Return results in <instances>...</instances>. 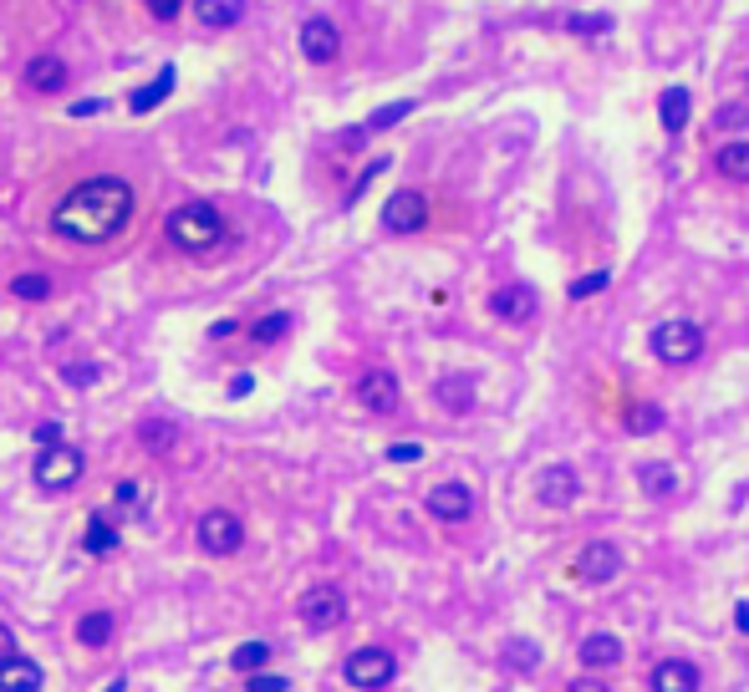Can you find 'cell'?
Segmentation results:
<instances>
[{"mask_svg": "<svg viewBox=\"0 0 749 692\" xmlns=\"http://www.w3.org/2000/svg\"><path fill=\"white\" fill-rule=\"evenodd\" d=\"M134 184L118 174H92V179L72 184L51 209V235L72 239V245H108L122 235V225L134 219Z\"/></svg>", "mask_w": 749, "mask_h": 692, "instance_id": "cell-1", "label": "cell"}, {"mask_svg": "<svg viewBox=\"0 0 749 692\" xmlns=\"http://www.w3.org/2000/svg\"><path fill=\"white\" fill-rule=\"evenodd\" d=\"M164 235H169V245L184 255H209L219 239H225V215L205 199H189L164 219Z\"/></svg>", "mask_w": 749, "mask_h": 692, "instance_id": "cell-2", "label": "cell"}, {"mask_svg": "<svg viewBox=\"0 0 749 692\" xmlns=\"http://www.w3.org/2000/svg\"><path fill=\"white\" fill-rule=\"evenodd\" d=\"M648 346H653V357L663 367H693L703 357V326L689 322V316H668V322L653 326Z\"/></svg>", "mask_w": 749, "mask_h": 692, "instance_id": "cell-3", "label": "cell"}, {"mask_svg": "<svg viewBox=\"0 0 749 692\" xmlns=\"http://www.w3.org/2000/svg\"><path fill=\"white\" fill-rule=\"evenodd\" d=\"M393 672H398V662H393V652H387V646H357V652L342 662V678H347L357 692L387 688V682H393Z\"/></svg>", "mask_w": 749, "mask_h": 692, "instance_id": "cell-4", "label": "cell"}, {"mask_svg": "<svg viewBox=\"0 0 749 692\" xmlns=\"http://www.w3.org/2000/svg\"><path fill=\"white\" fill-rule=\"evenodd\" d=\"M77 478H82V454H77L72 443H51V448H41L37 458V484L47 494H61L72 490Z\"/></svg>", "mask_w": 749, "mask_h": 692, "instance_id": "cell-5", "label": "cell"}, {"mask_svg": "<svg viewBox=\"0 0 749 692\" xmlns=\"http://www.w3.org/2000/svg\"><path fill=\"white\" fill-rule=\"evenodd\" d=\"M194 540H199V550H209V555H235V550L245 545V520L230 510H209L205 520H199V530H194Z\"/></svg>", "mask_w": 749, "mask_h": 692, "instance_id": "cell-6", "label": "cell"}, {"mask_svg": "<svg viewBox=\"0 0 749 692\" xmlns=\"http://www.w3.org/2000/svg\"><path fill=\"white\" fill-rule=\"evenodd\" d=\"M428 225V194L423 189H398L383 204V229L387 235H418Z\"/></svg>", "mask_w": 749, "mask_h": 692, "instance_id": "cell-7", "label": "cell"}, {"mask_svg": "<svg viewBox=\"0 0 749 692\" xmlns=\"http://www.w3.org/2000/svg\"><path fill=\"white\" fill-rule=\"evenodd\" d=\"M296 611H302V621L312 626V632H332V626L347 621V596H342L337 585H312Z\"/></svg>", "mask_w": 749, "mask_h": 692, "instance_id": "cell-8", "label": "cell"}, {"mask_svg": "<svg viewBox=\"0 0 749 692\" xmlns=\"http://www.w3.org/2000/svg\"><path fill=\"white\" fill-rule=\"evenodd\" d=\"M302 57L312 67H332L342 57V31L332 16H306L302 21Z\"/></svg>", "mask_w": 749, "mask_h": 692, "instance_id": "cell-9", "label": "cell"}, {"mask_svg": "<svg viewBox=\"0 0 749 692\" xmlns=\"http://www.w3.org/2000/svg\"><path fill=\"white\" fill-rule=\"evenodd\" d=\"M423 510L434 514V520H444V525H464V520L474 514V490H470V484H460V478H444V484L428 490Z\"/></svg>", "mask_w": 749, "mask_h": 692, "instance_id": "cell-10", "label": "cell"}, {"mask_svg": "<svg viewBox=\"0 0 749 692\" xmlns=\"http://www.w3.org/2000/svg\"><path fill=\"white\" fill-rule=\"evenodd\" d=\"M535 306H541V296H535V286H525V280H510V286L490 290V316L505 326H525L535 316Z\"/></svg>", "mask_w": 749, "mask_h": 692, "instance_id": "cell-11", "label": "cell"}, {"mask_svg": "<svg viewBox=\"0 0 749 692\" xmlns=\"http://www.w3.org/2000/svg\"><path fill=\"white\" fill-rule=\"evenodd\" d=\"M571 571H576V581H587V585H607V581L622 575V550H617L612 540H592V545H581Z\"/></svg>", "mask_w": 749, "mask_h": 692, "instance_id": "cell-12", "label": "cell"}, {"mask_svg": "<svg viewBox=\"0 0 749 692\" xmlns=\"http://www.w3.org/2000/svg\"><path fill=\"white\" fill-rule=\"evenodd\" d=\"M357 403H363L367 413H377V418H387V413H398V403H403L398 377H393L387 367L363 372V377H357Z\"/></svg>", "mask_w": 749, "mask_h": 692, "instance_id": "cell-13", "label": "cell"}, {"mask_svg": "<svg viewBox=\"0 0 749 692\" xmlns=\"http://www.w3.org/2000/svg\"><path fill=\"white\" fill-rule=\"evenodd\" d=\"M535 494H541L545 510H571V504H576V494H581L576 468H571V464H551L541 474V484H535Z\"/></svg>", "mask_w": 749, "mask_h": 692, "instance_id": "cell-14", "label": "cell"}, {"mask_svg": "<svg viewBox=\"0 0 749 692\" xmlns=\"http://www.w3.org/2000/svg\"><path fill=\"white\" fill-rule=\"evenodd\" d=\"M434 397H438L444 413L464 418V413H474V377H470V372H449V377H438V383H434Z\"/></svg>", "mask_w": 749, "mask_h": 692, "instance_id": "cell-15", "label": "cell"}, {"mask_svg": "<svg viewBox=\"0 0 749 692\" xmlns=\"http://www.w3.org/2000/svg\"><path fill=\"white\" fill-rule=\"evenodd\" d=\"M67 82H72V72H67V61H61V57H31V61H26V87H31V92L51 97V92H61Z\"/></svg>", "mask_w": 749, "mask_h": 692, "instance_id": "cell-16", "label": "cell"}, {"mask_svg": "<svg viewBox=\"0 0 749 692\" xmlns=\"http://www.w3.org/2000/svg\"><path fill=\"white\" fill-rule=\"evenodd\" d=\"M576 656H581V668L587 672H607V668L622 662V642H617L612 632H592V636H581Z\"/></svg>", "mask_w": 749, "mask_h": 692, "instance_id": "cell-17", "label": "cell"}, {"mask_svg": "<svg viewBox=\"0 0 749 692\" xmlns=\"http://www.w3.org/2000/svg\"><path fill=\"white\" fill-rule=\"evenodd\" d=\"M245 0H194V21L205 26V31H230V26L245 21Z\"/></svg>", "mask_w": 749, "mask_h": 692, "instance_id": "cell-18", "label": "cell"}, {"mask_svg": "<svg viewBox=\"0 0 749 692\" xmlns=\"http://www.w3.org/2000/svg\"><path fill=\"white\" fill-rule=\"evenodd\" d=\"M689 108H693L689 87H663V92H658V122H663L668 138H678V132L689 128Z\"/></svg>", "mask_w": 749, "mask_h": 692, "instance_id": "cell-19", "label": "cell"}, {"mask_svg": "<svg viewBox=\"0 0 749 692\" xmlns=\"http://www.w3.org/2000/svg\"><path fill=\"white\" fill-rule=\"evenodd\" d=\"M713 174L729 184H749V138H729L713 148Z\"/></svg>", "mask_w": 749, "mask_h": 692, "instance_id": "cell-20", "label": "cell"}, {"mask_svg": "<svg viewBox=\"0 0 749 692\" xmlns=\"http://www.w3.org/2000/svg\"><path fill=\"white\" fill-rule=\"evenodd\" d=\"M653 692H699V668L693 662H678V656H668V662H658L653 668Z\"/></svg>", "mask_w": 749, "mask_h": 692, "instance_id": "cell-21", "label": "cell"}, {"mask_svg": "<svg viewBox=\"0 0 749 692\" xmlns=\"http://www.w3.org/2000/svg\"><path fill=\"white\" fill-rule=\"evenodd\" d=\"M638 490L648 494V500H673V494H678V468L663 464V458H648V464H638Z\"/></svg>", "mask_w": 749, "mask_h": 692, "instance_id": "cell-22", "label": "cell"}, {"mask_svg": "<svg viewBox=\"0 0 749 692\" xmlns=\"http://www.w3.org/2000/svg\"><path fill=\"white\" fill-rule=\"evenodd\" d=\"M0 692H41V668L31 656H6L0 662Z\"/></svg>", "mask_w": 749, "mask_h": 692, "instance_id": "cell-23", "label": "cell"}, {"mask_svg": "<svg viewBox=\"0 0 749 692\" xmlns=\"http://www.w3.org/2000/svg\"><path fill=\"white\" fill-rule=\"evenodd\" d=\"M174 82H179V72H174V67H158L154 82H144L134 97H128V112H154L158 102H164V97L174 92Z\"/></svg>", "mask_w": 749, "mask_h": 692, "instance_id": "cell-24", "label": "cell"}, {"mask_svg": "<svg viewBox=\"0 0 749 692\" xmlns=\"http://www.w3.org/2000/svg\"><path fill=\"white\" fill-rule=\"evenodd\" d=\"M112 632H118V621H112V611H87L82 621H77V642L82 646H108L112 642Z\"/></svg>", "mask_w": 749, "mask_h": 692, "instance_id": "cell-25", "label": "cell"}, {"mask_svg": "<svg viewBox=\"0 0 749 692\" xmlns=\"http://www.w3.org/2000/svg\"><path fill=\"white\" fill-rule=\"evenodd\" d=\"M118 545H122V540H118V530H112L108 514H92V520H87V535H82L87 555H112Z\"/></svg>", "mask_w": 749, "mask_h": 692, "instance_id": "cell-26", "label": "cell"}, {"mask_svg": "<svg viewBox=\"0 0 749 692\" xmlns=\"http://www.w3.org/2000/svg\"><path fill=\"white\" fill-rule=\"evenodd\" d=\"M622 423H628V433H638V438H648V433H658L668 423V413L658 403H632L628 413H622Z\"/></svg>", "mask_w": 749, "mask_h": 692, "instance_id": "cell-27", "label": "cell"}, {"mask_svg": "<svg viewBox=\"0 0 749 692\" xmlns=\"http://www.w3.org/2000/svg\"><path fill=\"white\" fill-rule=\"evenodd\" d=\"M290 332V310H270V316H260V322H250V342L255 346H270L280 342V336Z\"/></svg>", "mask_w": 749, "mask_h": 692, "instance_id": "cell-28", "label": "cell"}, {"mask_svg": "<svg viewBox=\"0 0 749 692\" xmlns=\"http://www.w3.org/2000/svg\"><path fill=\"white\" fill-rule=\"evenodd\" d=\"M266 662H270V642H245V646H235V652H230V668L245 672V678H250V672H260Z\"/></svg>", "mask_w": 749, "mask_h": 692, "instance_id": "cell-29", "label": "cell"}, {"mask_svg": "<svg viewBox=\"0 0 749 692\" xmlns=\"http://www.w3.org/2000/svg\"><path fill=\"white\" fill-rule=\"evenodd\" d=\"M11 296H16V300H47V296H51V275L21 270V275L11 280Z\"/></svg>", "mask_w": 749, "mask_h": 692, "instance_id": "cell-30", "label": "cell"}, {"mask_svg": "<svg viewBox=\"0 0 749 692\" xmlns=\"http://www.w3.org/2000/svg\"><path fill=\"white\" fill-rule=\"evenodd\" d=\"M561 26H566L571 37H581V41H597V37H607V31H612V16H581V11H571Z\"/></svg>", "mask_w": 749, "mask_h": 692, "instance_id": "cell-31", "label": "cell"}, {"mask_svg": "<svg viewBox=\"0 0 749 692\" xmlns=\"http://www.w3.org/2000/svg\"><path fill=\"white\" fill-rule=\"evenodd\" d=\"M505 662L515 672H535V668H541V646H535L531 636H515V642L505 646Z\"/></svg>", "mask_w": 749, "mask_h": 692, "instance_id": "cell-32", "label": "cell"}, {"mask_svg": "<svg viewBox=\"0 0 749 692\" xmlns=\"http://www.w3.org/2000/svg\"><path fill=\"white\" fill-rule=\"evenodd\" d=\"M413 108H418V102H408V97H403V102H387V108H377L373 118L363 122V128H367V132H387V128H398V122L408 118Z\"/></svg>", "mask_w": 749, "mask_h": 692, "instance_id": "cell-33", "label": "cell"}, {"mask_svg": "<svg viewBox=\"0 0 749 692\" xmlns=\"http://www.w3.org/2000/svg\"><path fill=\"white\" fill-rule=\"evenodd\" d=\"M607 286H612V270H592V275H581V280H571L566 296L571 300H592V296H602Z\"/></svg>", "mask_w": 749, "mask_h": 692, "instance_id": "cell-34", "label": "cell"}, {"mask_svg": "<svg viewBox=\"0 0 749 692\" xmlns=\"http://www.w3.org/2000/svg\"><path fill=\"white\" fill-rule=\"evenodd\" d=\"M749 128V108L745 102H725V108L713 112V132H745Z\"/></svg>", "mask_w": 749, "mask_h": 692, "instance_id": "cell-35", "label": "cell"}, {"mask_svg": "<svg viewBox=\"0 0 749 692\" xmlns=\"http://www.w3.org/2000/svg\"><path fill=\"white\" fill-rule=\"evenodd\" d=\"M377 174H387V158H373V164H367L363 174H357V184H352V189H347V199H342V204H347V209H352V204H357L367 189H373V179H377Z\"/></svg>", "mask_w": 749, "mask_h": 692, "instance_id": "cell-36", "label": "cell"}, {"mask_svg": "<svg viewBox=\"0 0 749 692\" xmlns=\"http://www.w3.org/2000/svg\"><path fill=\"white\" fill-rule=\"evenodd\" d=\"M245 688H250V692H286L290 678H276V672L260 668V672H250V678H245Z\"/></svg>", "mask_w": 749, "mask_h": 692, "instance_id": "cell-37", "label": "cell"}, {"mask_svg": "<svg viewBox=\"0 0 749 692\" xmlns=\"http://www.w3.org/2000/svg\"><path fill=\"white\" fill-rule=\"evenodd\" d=\"M144 6L154 21H179V11H184V0H144Z\"/></svg>", "mask_w": 749, "mask_h": 692, "instance_id": "cell-38", "label": "cell"}, {"mask_svg": "<svg viewBox=\"0 0 749 692\" xmlns=\"http://www.w3.org/2000/svg\"><path fill=\"white\" fill-rule=\"evenodd\" d=\"M423 458V443H393L387 448V464H418Z\"/></svg>", "mask_w": 749, "mask_h": 692, "instance_id": "cell-39", "label": "cell"}, {"mask_svg": "<svg viewBox=\"0 0 749 692\" xmlns=\"http://www.w3.org/2000/svg\"><path fill=\"white\" fill-rule=\"evenodd\" d=\"M61 377H67L72 387H92V383H97V367H92V362H87V367H82V362H72V367L61 372Z\"/></svg>", "mask_w": 749, "mask_h": 692, "instance_id": "cell-40", "label": "cell"}, {"mask_svg": "<svg viewBox=\"0 0 749 692\" xmlns=\"http://www.w3.org/2000/svg\"><path fill=\"white\" fill-rule=\"evenodd\" d=\"M144 443H148V448H169L174 428H164V423H144Z\"/></svg>", "mask_w": 749, "mask_h": 692, "instance_id": "cell-41", "label": "cell"}, {"mask_svg": "<svg viewBox=\"0 0 749 692\" xmlns=\"http://www.w3.org/2000/svg\"><path fill=\"white\" fill-rule=\"evenodd\" d=\"M566 692H607V682L597 678V672H581V678L566 682Z\"/></svg>", "mask_w": 749, "mask_h": 692, "instance_id": "cell-42", "label": "cell"}, {"mask_svg": "<svg viewBox=\"0 0 749 692\" xmlns=\"http://www.w3.org/2000/svg\"><path fill=\"white\" fill-rule=\"evenodd\" d=\"M37 443H41V448L61 443V423H37Z\"/></svg>", "mask_w": 749, "mask_h": 692, "instance_id": "cell-43", "label": "cell"}, {"mask_svg": "<svg viewBox=\"0 0 749 692\" xmlns=\"http://www.w3.org/2000/svg\"><path fill=\"white\" fill-rule=\"evenodd\" d=\"M102 112V102L97 97H82V102H72V118H97Z\"/></svg>", "mask_w": 749, "mask_h": 692, "instance_id": "cell-44", "label": "cell"}, {"mask_svg": "<svg viewBox=\"0 0 749 692\" xmlns=\"http://www.w3.org/2000/svg\"><path fill=\"white\" fill-rule=\"evenodd\" d=\"M250 387H255V377H250V372H240V377H230V397H245V393H250Z\"/></svg>", "mask_w": 749, "mask_h": 692, "instance_id": "cell-45", "label": "cell"}, {"mask_svg": "<svg viewBox=\"0 0 749 692\" xmlns=\"http://www.w3.org/2000/svg\"><path fill=\"white\" fill-rule=\"evenodd\" d=\"M6 656H16V632H11V626H0V662H6Z\"/></svg>", "mask_w": 749, "mask_h": 692, "instance_id": "cell-46", "label": "cell"}, {"mask_svg": "<svg viewBox=\"0 0 749 692\" xmlns=\"http://www.w3.org/2000/svg\"><path fill=\"white\" fill-rule=\"evenodd\" d=\"M118 504H138V484H128V478H122V484H118Z\"/></svg>", "mask_w": 749, "mask_h": 692, "instance_id": "cell-47", "label": "cell"}, {"mask_svg": "<svg viewBox=\"0 0 749 692\" xmlns=\"http://www.w3.org/2000/svg\"><path fill=\"white\" fill-rule=\"evenodd\" d=\"M735 626L749 636V601H739V606H735Z\"/></svg>", "mask_w": 749, "mask_h": 692, "instance_id": "cell-48", "label": "cell"}, {"mask_svg": "<svg viewBox=\"0 0 749 692\" xmlns=\"http://www.w3.org/2000/svg\"><path fill=\"white\" fill-rule=\"evenodd\" d=\"M102 692H128V682H108V688H102Z\"/></svg>", "mask_w": 749, "mask_h": 692, "instance_id": "cell-49", "label": "cell"}, {"mask_svg": "<svg viewBox=\"0 0 749 692\" xmlns=\"http://www.w3.org/2000/svg\"><path fill=\"white\" fill-rule=\"evenodd\" d=\"M745 87H749V72H745Z\"/></svg>", "mask_w": 749, "mask_h": 692, "instance_id": "cell-50", "label": "cell"}]
</instances>
